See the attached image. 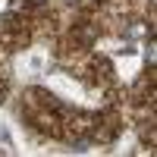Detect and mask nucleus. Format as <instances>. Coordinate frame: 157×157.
I'll use <instances>...</instances> for the list:
<instances>
[{"mask_svg":"<svg viewBox=\"0 0 157 157\" xmlns=\"http://www.w3.org/2000/svg\"><path fill=\"white\" fill-rule=\"evenodd\" d=\"M29 3H44V0H29Z\"/></svg>","mask_w":157,"mask_h":157,"instance_id":"f257e3e1","label":"nucleus"},{"mask_svg":"<svg viewBox=\"0 0 157 157\" xmlns=\"http://www.w3.org/2000/svg\"><path fill=\"white\" fill-rule=\"evenodd\" d=\"M66 3H75V0H66Z\"/></svg>","mask_w":157,"mask_h":157,"instance_id":"f03ea898","label":"nucleus"}]
</instances>
